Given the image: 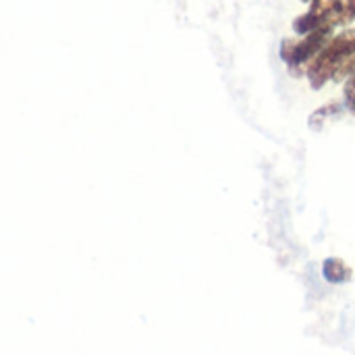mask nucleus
Returning <instances> with one entry per match:
<instances>
[{"instance_id":"f257e3e1","label":"nucleus","mask_w":355,"mask_h":355,"mask_svg":"<svg viewBox=\"0 0 355 355\" xmlns=\"http://www.w3.org/2000/svg\"><path fill=\"white\" fill-rule=\"evenodd\" d=\"M355 67V27L333 35L322 52L308 64L306 79L312 89H322L329 81H343Z\"/></svg>"},{"instance_id":"f03ea898","label":"nucleus","mask_w":355,"mask_h":355,"mask_svg":"<svg viewBox=\"0 0 355 355\" xmlns=\"http://www.w3.org/2000/svg\"><path fill=\"white\" fill-rule=\"evenodd\" d=\"M355 21V8L345 0H312L310 8L295 17L293 31L297 35H308L318 29H335L339 25H349Z\"/></svg>"},{"instance_id":"7ed1b4c3","label":"nucleus","mask_w":355,"mask_h":355,"mask_svg":"<svg viewBox=\"0 0 355 355\" xmlns=\"http://www.w3.org/2000/svg\"><path fill=\"white\" fill-rule=\"evenodd\" d=\"M333 35H335V29H318L314 33L300 35V40L285 37L281 42L279 54H281V60L287 64V71L293 77L306 75L308 64L322 52V48L331 42Z\"/></svg>"},{"instance_id":"20e7f679","label":"nucleus","mask_w":355,"mask_h":355,"mask_svg":"<svg viewBox=\"0 0 355 355\" xmlns=\"http://www.w3.org/2000/svg\"><path fill=\"white\" fill-rule=\"evenodd\" d=\"M322 277L331 285H347L354 279V268L341 258H327L322 262Z\"/></svg>"},{"instance_id":"39448f33","label":"nucleus","mask_w":355,"mask_h":355,"mask_svg":"<svg viewBox=\"0 0 355 355\" xmlns=\"http://www.w3.org/2000/svg\"><path fill=\"white\" fill-rule=\"evenodd\" d=\"M343 110H345L343 102H329V104L320 106L318 110H314V112L310 114V119H308V127H310L312 131H322V129H324V125H327L329 121H333V119L341 116V114H343Z\"/></svg>"},{"instance_id":"423d86ee","label":"nucleus","mask_w":355,"mask_h":355,"mask_svg":"<svg viewBox=\"0 0 355 355\" xmlns=\"http://www.w3.org/2000/svg\"><path fill=\"white\" fill-rule=\"evenodd\" d=\"M343 106L355 116V67L354 71L347 75L345 85H343Z\"/></svg>"},{"instance_id":"0eeeda50","label":"nucleus","mask_w":355,"mask_h":355,"mask_svg":"<svg viewBox=\"0 0 355 355\" xmlns=\"http://www.w3.org/2000/svg\"><path fill=\"white\" fill-rule=\"evenodd\" d=\"M345 2H347L349 6H354V8H355V0H345Z\"/></svg>"},{"instance_id":"6e6552de","label":"nucleus","mask_w":355,"mask_h":355,"mask_svg":"<svg viewBox=\"0 0 355 355\" xmlns=\"http://www.w3.org/2000/svg\"><path fill=\"white\" fill-rule=\"evenodd\" d=\"M302 2H308V4H310V2H312V0H302Z\"/></svg>"}]
</instances>
